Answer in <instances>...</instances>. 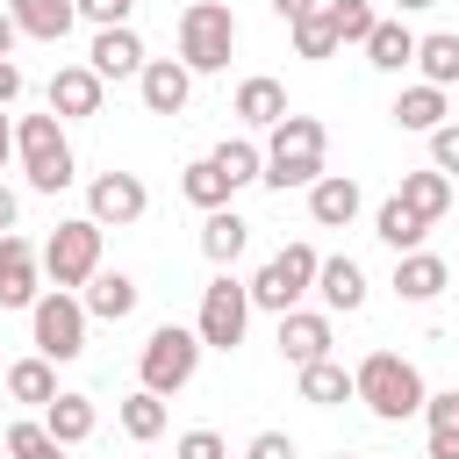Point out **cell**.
I'll list each match as a JSON object with an SVG mask.
<instances>
[{"label": "cell", "mask_w": 459, "mask_h": 459, "mask_svg": "<svg viewBox=\"0 0 459 459\" xmlns=\"http://www.w3.org/2000/svg\"><path fill=\"white\" fill-rule=\"evenodd\" d=\"M416 72H423L430 86H459V36H452V29H430V36L416 43Z\"/></svg>", "instance_id": "cell-30"}, {"label": "cell", "mask_w": 459, "mask_h": 459, "mask_svg": "<svg viewBox=\"0 0 459 459\" xmlns=\"http://www.w3.org/2000/svg\"><path fill=\"white\" fill-rule=\"evenodd\" d=\"M29 459H65V445H57V437H50V445H43V452H29Z\"/></svg>", "instance_id": "cell-48"}, {"label": "cell", "mask_w": 459, "mask_h": 459, "mask_svg": "<svg viewBox=\"0 0 459 459\" xmlns=\"http://www.w3.org/2000/svg\"><path fill=\"white\" fill-rule=\"evenodd\" d=\"M43 273H50L57 287H86V280L100 273V222H93V215L57 222L50 244H43Z\"/></svg>", "instance_id": "cell-9"}, {"label": "cell", "mask_w": 459, "mask_h": 459, "mask_svg": "<svg viewBox=\"0 0 459 459\" xmlns=\"http://www.w3.org/2000/svg\"><path fill=\"white\" fill-rule=\"evenodd\" d=\"M244 323H251V280L215 273V280L201 287V316H194L201 344H208V351H237V344H244Z\"/></svg>", "instance_id": "cell-8"}, {"label": "cell", "mask_w": 459, "mask_h": 459, "mask_svg": "<svg viewBox=\"0 0 459 459\" xmlns=\"http://www.w3.org/2000/svg\"><path fill=\"white\" fill-rule=\"evenodd\" d=\"M0 387H7V366H0Z\"/></svg>", "instance_id": "cell-50"}, {"label": "cell", "mask_w": 459, "mask_h": 459, "mask_svg": "<svg viewBox=\"0 0 459 459\" xmlns=\"http://www.w3.org/2000/svg\"><path fill=\"white\" fill-rule=\"evenodd\" d=\"M323 14L337 22V43H366V36H373V22H380V7H373V0H323Z\"/></svg>", "instance_id": "cell-35"}, {"label": "cell", "mask_w": 459, "mask_h": 459, "mask_svg": "<svg viewBox=\"0 0 459 459\" xmlns=\"http://www.w3.org/2000/svg\"><path fill=\"white\" fill-rule=\"evenodd\" d=\"M316 244H287V251H273L258 273H251V308H273V316H287L308 287H316Z\"/></svg>", "instance_id": "cell-7"}, {"label": "cell", "mask_w": 459, "mask_h": 459, "mask_svg": "<svg viewBox=\"0 0 459 459\" xmlns=\"http://www.w3.org/2000/svg\"><path fill=\"white\" fill-rule=\"evenodd\" d=\"M43 445H50V430H43V423H29V416H22V423H7V459H29V452H43Z\"/></svg>", "instance_id": "cell-36"}, {"label": "cell", "mask_w": 459, "mask_h": 459, "mask_svg": "<svg viewBox=\"0 0 459 459\" xmlns=\"http://www.w3.org/2000/svg\"><path fill=\"white\" fill-rule=\"evenodd\" d=\"M287 29H294V57H316V65H323V57H337V50H344V43H337V22H330L323 7H316V14H301V22H287Z\"/></svg>", "instance_id": "cell-34"}, {"label": "cell", "mask_w": 459, "mask_h": 459, "mask_svg": "<svg viewBox=\"0 0 459 459\" xmlns=\"http://www.w3.org/2000/svg\"><path fill=\"white\" fill-rule=\"evenodd\" d=\"M208 158L222 165V179H230V186H251V179H265V151H258L251 136H222Z\"/></svg>", "instance_id": "cell-31"}, {"label": "cell", "mask_w": 459, "mask_h": 459, "mask_svg": "<svg viewBox=\"0 0 459 459\" xmlns=\"http://www.w3.org/2000/svg\"><path fill=\"white\" fill-rule=\"evenodd\" d=\"M179 194L208 215V208H230V194H237V186L222 179V165H215V158H194V165H186V179H179Z\"/></svg>", "instance_id": "cell-32"}, {"label": "cell", "mask_w": 459, "mask_h": 459, "mask_svg": "<svg viewBox=\"0 0 459 459\" xmlns=\"http://www.w3.org/2000/svg\"><path fill=\"white\" fill-rule=\"evenodd\" d=\"M0 7H7V0H0Z\"/></svg>", "instance_id": "cell-52"}, {"label": "cell", "mask_w": 459, "mask_h": 459, "mask_svg": "<svg viewBox=\"0 0 459 459\" xmlns=\"http://www.w3.org/2000/svg\"><path fill=\"white\" fill-rule=\"evenodd\" d=\"M337 459H351V452H337Z\"/></svg>", "instance_id": "cell-51"}, {"label": "cell", "mask_w": 459, "mask_h": 459, "mask_svg": "<svg viewBox=\"0 0 459 459\" xmlns=\"http://www.w3.org/2000/svg\"><path fill=\"white\" fill-rule=\"evenodd\" d=\"M201 330H179V323H158L151 337H143V359H136V373H143V387L151 394H179L186 380H194V366H201Z\"/></svg>", "instance_id": "cell-6"}, {"label": "cell", "mask_w": 459, "mask_h": 459, "mask_svg": "<svg viewBox=\"0 0 459 459\" xmlns=\"http://www.w3.org/2000/svg\"><path fill=\"white\" fill-rule=\"evenodd\" d=\"M230 108H237V122H244V129H273L280 115H294V108H287V86H280V79H265V72H251V79L237 86V100H230Z\"/></svg>", "instance_id": "cell-20"}, {"label": "cell", "mask_w": 459, "mask_h": 459, "mask_svg": "<svg viewBox=\"0 0 459 459\" xmlns=\"http://www.w3.org/2000/svg\"><path fill=\"white\" fill-rule=\"evenodd\" d=\"M323 151H330V129L316 115H280L273 122V143H265V186L287 194V186H316L323 179Z\"/></svg>", "instance_id": "cell-1"}, {"label": "cell", "mask_w": 459, "mask_h": 459, "mask_svg": "<svg viewBox=\"0 0 459 459\" xmlns=\"http://www.w3.org/2000/svg\"><path fill=\"white\" fill-rule=\"evenodd\" d=\"M244 244H251V222H244L237 208H208V215H201V251H208V265L230 273V265L244 258Z\"/></svg>", "instance_id": "cell-21"}, {"label": "cell", "mask_w": 459, "mask_h": 459, "mask_svg": "<svg viewBox=\"0 0 459 459\" xmlns=\"http://www.w3.org/2000/svg\"><path fill=\"white\" fill-rule=\"evenodd\" d=\"M7 394L29 402V409H50V402H57V373H50V359H43V351H36V359H14V366H7Z\"/></svg>", "instance_id": "cell-29"}, {"label": "cell", "mask_w": 459, "mask_h": 459, "mask_svg": "<svg viewBox=\"0 0 459 459\" xmlns=\"http://www.w3.org/2000/svg\"><path fill=\"white\" fill-rule=\"evenodd\" d=\"M7 158H14V122L0 115V165H7Z\"/></svg>", "instance_id": "cell-47"}, {"label": "cell", "mask_w": 459, "mask_h": 459, "mask_svg": "<svg viewBox=\"0 0 459 459\" xmlns=\"http://www.w3.org/2000/svg\"><path fill=\"white\" fill-rule=\"evenodd\" d=\"M14 215H22V201H14V186H7V179H0V237H7V230H14Z\"/></svg>", "instance_id": "cell-45"}, {"label": "cell", "mask_w": 459, "mask_h": 459, "mask_svg": "<svg viewBox=\"0 0 459 459\" xmlns=\"http://www.w3.org/2000/svg\"><path fill=\"white\" fill-rule=\"evenodd\" d=\"M423 459H459V423H437L430 445H423Z\"/></svg>", "instance_id": "cell-42"}, {"label": "cell", "mask_w": 459, "mask_h": 459, "mask_svg": "<svg viewBox=\"0 0 459 459\" xmlns=\"http://www.w3.org/2000/svg\"><path fill=\"white\" fill-rule=\"evenodd\" d=\"M14 36H22V29H14V14L0 7V57H14Z\"/></svg>", "instance_id": "cell-46"}, {"label": "cell", "mask_w": 459, "mask_h": 459, "mask_svg": "<svg viewBox=\"0 0 459 459\" xmlns=\"http://www.w3.org/2000/svg\"><path fill=\"white\" fill-rule=\"evenodd\" d=\"M316 7H323V0H273V14H280V22H301V14H316Z\"/></svg>", "instance_id": "cell-44"}, {"label": "cell", "mask_w": 459, "mask_h": 459, "mask_svg": "<svg viewBox=\"0 0 459 459\" xmlns=\"http://www.w3.org/2000/svg\"><path fill=\"white\" fill-rule=\"evenodd\" d=\"M402 201H409L423 222H437V215L452 208V172H437V165H423V172H402Z\"/></svg>", "instance_id": "cell-28"}, {"label": "cell", "mask_w": 459, "mask_h": 459, "mask_svg": "<svg viewBox=\"0 0 459 459\" xmlns=\"http://www.w3.org/2000/svg\"><path fill=\"white\" fill-rule=\"evenodd\" d=\"M93 423H100V409H93V394H57L50 409H43V430L72 452V445H86L93 437Z\"/></svg>", "instance_id": "cell-25"}, {"label": "cell", "mask_w": 459, "mask_h": 459, "mask_svg": "<svg viewBox=\"0 0 459 459\" xmlns=\"http://www.w3.org/2000/svg\"><path fill=\"white\" fill-rule=\"evenodd\" d=\"M351 387H359V402L380 416V423H402V416H423V373L402 359V351H366L359 366H351Z\"/></svg>", "instance_id": "cell-2"}, {"label": "cell", "mask_w": 459, "mask_h": 459, "mask_svg": "<svg viewBox=\"0 0 459 459\" xmlns=\"http://www.w3.org/2000/svg\"><path fill=\"white\" fill-rule=\"evenodd\" d=\"M136 93H143V108H151V115H186L194 72H186L179 57H151V65L136 72Z\"/></svg>", "instance_id": "cell-13"}, {"label": "cell", "mask_w": 459, "mask_h": 459, "mask_svg": "<svg viewBox=\"0 0 459 459\" xmlns=\"http://www.w3.org/2000/svg\"><path fill=\"white\" fill-rule=\"evenodd\" d=\"M416 7H437V0H394V14H416Z\"/></svg>", "instance_id": "cell-49"}, {"label": "cell", "mask_w": 459, "mask_h": 459, "mask_svg": "<svg viewBox=\"0 0 459 459\" xmlns=\"http://www.w3.org/2000/svg\"><path fill=\"white\" fill-rule=\"evenodd\" d=\"M273 344H280L287 366H316V359H330V316H316V308H287Z\"/></svg>", "instance_id": "cell-14"}, {"label": "cell", "mask_w": 459, "mask_h": 459, "mask_svg": "<svg viewBox=\"0 0 459 459\" xmlns=\"http://www.w3.org/2000/svg\"><path fill=\"white\" fill-rule=\"evenodd\" d=\"M230 50H237L230 0H186V14H179V65L186 72H222Z\"/></svg>", "instance_id": "cell-4"}, {"label": "cell", "mask_w": 459, "mask_h": 459, "mask_svg": "<svg viewBox=\"0 0 459 459\" xmlns=\"http://www.w3.org/2000/svg\"><path fill=\"white\" fill-rule=\"evenodd\" d=\"M86 65H93L100 79H136L151 57H143V36L122 22V29H93V50H86Z\"/></svg>", "instance_id": "cell-15"}, {"label": "cell", "mask_w": 459, "mask_h": 459, "mask_svg": "<svg viewBox=\"0 0 459 459\" xmlns=\"http://www.w3.org/2000/svg\"><path fill=\"white\" fill-rule=\"evenodd\" d=\"M316 294H323L330 316L366 308V265H359V258H323V265H316Z\"/></svg>", "instance_id": "cell-18"}, {"label": "cell", "mask_w": 459, "mask_h": 459, "mask_svg": "<svg viewBox=\"0 0 459 459\" xmlns=\"http://www.w3.org/2000/svg\"><path fill=\"white\" fill-rule=\"evenodd\" d=\"M36 280H43V251L29 237H0V308H36Z\"/></svg>", "instance_id": "cell-11"}, {"label": "cell", "mask_w": 459, "mask_h": 459, "mask_svg": "<svg viewBox=\"0 0 459 459\" xmlns=\"http://www.w3.org/2000/svg\"><path fill=\"white\" fill-rule=\"evenodd\" d=\"M7 14H14V29H22V36H36V43H65V36H72V22H79V7H72V0H7Z\"/></svg>", "instance_id": "cell-22"}, {"label": "cell", "mask_w": 459, "mask_h": 459, "mask_svg": "<svg viewBox=\"0 0 459 459\" xmlns=\"http://www.w3.org/2000/svg\"><path fill=\"white\" fill-rule=\"evenodd\" d=\"M14 100H22V65L0 57V108H14Z\"/></svg>", "instance_id": "cell-43"}, {"label": "cell", "mask_w": 459, "mask_h": 459, "mask_svg": "<svg viewBox=\"0 0 459 459\" xmlns=\"http://www.w3.org/2000/svg\"><path fill=\"white\" fill-rule=\"evenodd\" d=\"M244 459H294V437H287V430H258Z\"/></svg>", "instance_id": "cell-41"}, {"label": "cell", "mask_w": 459, "mask_h": 459, "mask_svg": "<svg viewBox=\"0 0 459 459\" xmlns=\"http://www.w3.org/2000/svg\"><path fill=\"white\" fill-rule=\"evenodd\" d=\"M387 115H394V129H416V136H430V129H445V86L416 79V86H402V100H394Z\"/></svg>", "instance_id": "cell-24"}, {"label": "cell", "mask_w": 459, "mask_h": 459, "mask_svg": "<svg viewBox=\"0 0 459 459\" xmlns=\"http://www.w3.org/2000/svg\"><path fill=\"white\" fill-rule=\"evenodd\" d=\"M423 423L437 430V423H459V387H445V394H423Z\"/></svg>", "instance_id": "cell-40"}, {"label": "cell", "mask_w": 459, "mask_h": 459, "mask_svg": "<svg viewBox=\"0 0 459 459\" xmlns=\"http://www.w3.org/2000/svg\"><path fill=\"white\" fill-rule=\"evenodd\" d=\"M72 7H79V14H86V22H93V29H122V22H129V7H136V0H72Z\"/></svg>", "instance_id": "cell-38"}, {"label": "cell", "mask_w": 459, "mask_h": 459, "mask_svg": "<svg viewBox=\"0 0 459 459\" xmlns=\"http://www.w3.org/2000/svg\"><path fill=\"white\" fill-rule=\"evenodd\" d=\"M122 430L136 437V445H151V437H165V394H151V387H136V394H122Z\"/></svg>", "instance_id": "cell-33"}, {"label": "cell", "mask_w": 459, "mask_h": 459, "mask_svg": "<svg viewBox=\"0 0 459 459\" xmlns=\"http://www.w3.org/2000/svg\"><path fill=\"white\" fill-rule=\"evenodd\" d=\"M445 287H452V265L437 251H402L394 258V294L402 301H437Z\"/></svg>", "instance_id": "cell-19"}, {"label": "cell", "mask_w": 459, "mask_h": 459, "mask_svg": "<svg viewBox=\"0 0 459 459\" xmlns=\"http://www.w3.org/2000/svg\"><path fill=\"white\" fill-rule=\"evenodd\" d=\"M359 179L351 172H323L316 186H308V215H316V230H351L359 222Z\"/></svg>", "instance_id": "cell-16"}, {"label": "cell", "mask_w": 459, "mask_h": 459, "mask_svg": "<svg viewBox=\"0 0 459 459\" xmlns=\"http://www.w3.org/2000/svg\"><path fill=\"white\" fill-rule=\"evenodd\" d=\"M430 165H437V172H459V122L430 129Z\"/></svg>", "instance_id": "cell-39"}, {"label": "cell", "mask_w": 459, "mask_h": 459, "mask_svg": "<svg viewBox=\"0 0 459 459\" xmlns=\"http://www.w3.org/2000/svg\"><path fill=\"white\" fill-rule=\"evenodd\" d=\"M143 208H151V186H143L136 172H100V179L86 186V215H93L100 230H129V222H143Z\"/></svg>", "instance_id": "cell-10"}, {"label": "cell", "mask_w": 459, "mask_h": 459, "mask_svg": "<svg viewBox=\"0 0 459 459\" xmlns=\"http://www.w3.org/2000/svg\"><path fill=\"white\" fill-rule=\"evenodd\" d=\"M29 330H36V351H43L50 366H72V359L86 351V301H79L72 287H50V294H36Z\"/></svg>", "instance_id": "cell-5"}, {"label": "cell", "mask_w": 459, "mask_h": 459, "mask_svg": "<svg viewBox=\"0 0 459 459\" xmlns=\"http://www.w3.org/2000/svg\"><path fill=\"white\" fill-rule=\"evenodd\" d=\"M294 373H301V402H316V409L359 402V387H351V373H344L337 359H316V366H294Z\"/></svg>", "instance_id": "cell-27"}, {"label": "cell", "mask_w": 459, "mask_h": 459, "mask_svg": "<svg viewBox=\"0 0 459 459\" xmlns=\"http://www.w3.org/2000/svg\"><path fill=\"white\" fill-rule=\"evenodd\" d=\"M423 230H430V222H423L402 194H394V201H380V215H373V237H380L394 258H402V251H423Z\"/></svg>", "instance_id": "cell-26"}, {"label": "cell", "mask_w": 459, "mask_h": 459, "mask_svg": "<svg viewBox=\"0 0 459 459\" xmlns=\"http://www.w3.org/2000/svg\"><path fill=\"white\" fill-rule=\"evenodd\" d=\"M100 100H108V79L93 65H57L50 72V115L79 122V115H100Z\"/></svg>", "instance_id": "cell-12"}, {"label": "cell", "mask_w": 459, "mask_h": 459, "mask_svg": "<svg viewBox=\"0 0 459 459\" xmlns=\"http://www.w3.org/2000/svg\"><path fill=\"white\" fill-rule=\"evenodd\" d=\"M172 459H230V445H222L215 430H186V437L172 445Z\"/></svg>", "instance_id": "cell-37"}, {"label": "cell", "mask_w": 459, "mask_h": 459, "mask_svg": "<svg viewBox=\"0 0 459 459\" xmlns=\"http://www.w3.org/2000/svg\"><path fill=\"white\" fill-rule=\"evenodd\" d=\"M14 158H22V172H29L36 194H65V186H72L65 115H22V122H14Z\"/></svg>", "instance_id": "cell-3"}, {"label": "cell", "mask_w": 459, "mask_h": 459, "mask_svg": "<svg viewBox=\"0 0 459 459\" xmlns=\"http://www.w3.org/2000/svg\"><path fill=\"white\" fill-rule=\"evenodd\" d=\"M79 301H86V316H100V323H122V316H136V301H143V287H136L129 273H93Z\"/></svg>", "instance_id": "cell-23"}, {"label": "cell", "mask_w": 459, "mask_h": 459, "mask_svg": "<svg viewBox=\"0 0 459 459\" xmlns=\"http://www.w3.org/2000/svg\"><path fill=\"white\" fill-rule=\"evenodd\" d=\"M416 43H423V36H416L402 14H380V22H373V36H366L359 50H366V65H373V72H409V65H416Z\"/></svg>", "instance_id": "cell-17"}]
</instances>
